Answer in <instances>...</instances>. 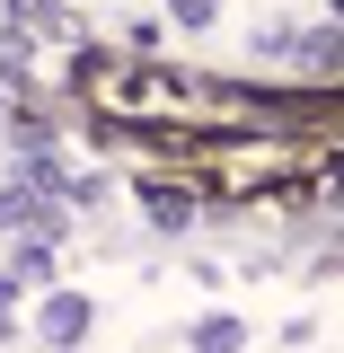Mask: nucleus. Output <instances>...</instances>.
I'll list each match as a JSON object with an SVG mask.
<instances>
[{
  "instance_id": "nucleus-1",
  "label": "nucleus",
  "mask_w": 344,
  "mask_h": 353,
  "mask_svg": "<svg viewBox=\"0 0 344 353\" xmlns=\"http://www.w3.org/2000/svg\"><path fill=\"white\" fill-rule=\"evenodd\" d=\"M80 327H88V301H80V292H62V301H44V336H62V345H71Z\"/></svg>"
},
{
  "instance_id": "nucleus-2",
  "label": "nucleus",
  "mask_w": 344,
  "mask_h": 353,
  "mask_svg": "<svg viewBox=\"0 0 344 353\" xmlns=\"http://www.w3.org/2000/svg\"><path fill=\"white\" fill-rule=\"evenodd\" d=\"M194 353H239V318H203L194 327Z\"/></svg>"
}]
</instances>
